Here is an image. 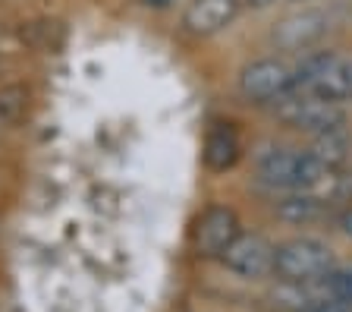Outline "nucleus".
Listing matches in <instances>:
<instances>
[{
	"mask_svg": "<svg viewBox=\"0 0 352 312\" xmlns=\"http://www.w3.org/2000/svg\"><path fill=\"white\" fill-rule=\"evenodd\" d=\"M242 0H192L183 13V29L195 38H208L223 32L239 13Z\"/></svg>",
	"mask_w": 352,
	"mask_h": 312,
	"instance_id": "1a4fd4ad",
	"label": "nucleus"
},
{
	"mask_svg": "<svg viewBox=\"0 0 352 312\" xmlns=\"http://www.w3.org/2000/svg\"><path fill=\"white\" fill-rule=\"evenodd\" d=\"M236 237H239V218L230 205H208L192 231L195 253L205 259H220Z\"/></svg>",
	"mask_w": 352,
	"mask_h": 312,
	"instance_id": "6e6552de",
	"label": "nucleus"
},
{
	"mask_svg": "<svg viewBox=\"0 0 352 312\" xmlns=\"http://www.w3.org/2000/svg\"><path fill=\"white\" fill-rule=\"evenodd\" d=\"M245 3H249L252 10H267V7H274L277 0H245Z\"/></svg>",
	"mask_w": 352,
	"mask_h": 312,
	"instance_id": "f3484780",
	"label": "nucleus"
},
{
	"mask_svg": "<svg viewBox=\"0 0 352 312\" xmlns=\"http://www.w3.org/2000/svg\"><path fill=\"white\" fill-rule=\"evenodd\" d=\"M220 262L233 271L236 278L245 281H261V278L274 275V243L264 233L239 231V237L227 246V253L220 256Z\"/></svg>",
	"mask_w": 352,
	"mask_h": 312,
	"instance_id": "0eeeda50",
	"label": "nucleus"
},
{
	"mask_svg": "<svg viewBox=\"0 0 352 312\" xmlns=\"http://www.w3.org/2000/svg\"><path fill=\"white\" fill-rule=\"evenodd\" d=\"M255 180L274 193L293 189H321L337 174L327 171L308 149H286V145H261L255 155Z\"/></svg>",
	"mask_w": 352,
	"mask_h": 312,
	"instance_id": "f257e3e1",
	"label": "nucleus"
},
{
	"mask_svg": "<svg viewBox=\"0 0 352 312\" xmlns=\"http://www.w3.org/2000/svg\"><path fill=\"white\" fill-rule=\"evenodd\" d=\"M296 92V67L283 57H258L239 73V95L252 104H277Z\"/></svg>",
	"mask_w": 352,
	"mask_h": 312,
	"instance_id": "39448f33",
	"label": "nucleus"
},
{
	"mask_svg": "<svg viewBox=\"0 0 352 312\" xmlns=\"http://www.w3.org/2000/svg\"><path fill=\"white\" fill-rule=\"evenodd\" d=\"M25 117H29V92L22 85L0 89V123L3 127H19Z\"/></svg>",
	"mask_w": 352,
	"mask_h": 312,
	"instance_id": "ddd939ff",
	"label": "nucleus"
},
{
	"mask_svg": "<svg viewBox=\"0 0 352 312\" xmlns=\"http://www.w3.org/2000/svg\"><path fill=\"white\" fill-rule=\"evenodd\" d=\"M333 29V16L318 7H302L283 16L271 29V45L277 51H311Z\"/></svg>",
	"mask_w": 352,
	"mask_h": 312,
	"instance_id": "423d86ee",
	"label": "nucleus"
},
{
	"mask_svg": "<svg viewBox=\"0 0 352 312\" xmlns=\"http://www.w3.org/2000/svg\"><path fill=\"white\" fill-rule=\"evenodd\" d=\"M274 117L283 127L296 129V133H308V136H321V133H333V129H346V111L343 104L337 101H324L308 92H293V95L280 98L274 104Z\"/></svg>",
	"mask_w": 352,
	"mask_h": 312,
	"instance_id": "20e7f679",
	"label": "nucleus"
},
{
	"mask_svg": "<svg viewBox=\"0 0 352 312\" xmlns=\"http://www.w3.org/2000/svg\"><path fill=\"white\" fill-rule=\"evenodd\" d=\"M296 92L324 101H352V57L340 51H308L296 63Z\"/></svg>",
	"mask_w": 352,
	"mask_h": 312,
	"instance_id": "f03ea898",
	"label": "nucleus"
},
{
	"mask_svg": "<svg viewBox=\"0 0 352 312\" xmlns=\"http://www.w3.org/2000/svg\"><path fill=\"white\" fill-rule=\"evenodd\" d=\"M333 265V249L318 237H293L274 246V275L283 284H321Z\"/></svg>",
	"mask_w": 352,
	"mask_h": 312,
	"instance_id": "7ed1b4c3",
	"label": "nucleus"
},
{
	"mask_svg": "<svg viewBox=\"0 0 352 312\" xmlns=\"http://www.w3.org/2000/svg\"><path fill=\"white\" fill-rule=\"evenodd\" d=\"M311 155L318 158V161L327 167V171L337 174L340 167H346L349 164V155H352V142H349V133L346 129H333V133H321L315 136V142H311Z\"/></svg>",
	"mask_w": 352,
	"mask_h": 312,
	"instance_id": "f8f14e48",
	"label": "nucleus"
},
{
	"mask_svg": "<svg viewBox=\"0 0 352 312\" xmlns=\"http://www.w3.org/2000/svg\"><path fill=\"white\" fill-rule=\"evenodd\" d=\"M321 284H324V290H327L330 300L352 306V262L349 265H333Z\"/></svg>",
	"mask_w": 352,
	"mask_h": 312,
	"instance_id": "4468645a",
	"label": "nucleus"
},
{
	"mask_svg": "<svg viewBox=\"0 0 352 312\" xmlns=\"http://www.w3.org/2000/svg\"><path fill=\"white\" fill-rule=\"evenodd\" d=\"M337 231L343 233L346 240H352V208H346V211L337 215Z\"/></svg>",
	"mask_w": 352,
	"mask_h": 312,
	"instance_id": "2eb2a0df",
	"label": "nucleus"
},
{
	"mask_svg": "<svg viewBox=\"0 0 352 312\" xmlns=\"http://www.w3.org/2000/svg\"><path fill=\"white\" fill-rule=\"evenodd\" d=\"M274 211L280 221L293 224V227H308L327 218V199L315 189H293V193H280Z\"/></svg>",
	"mask_w": 352,
	"mask_h": 312,
	"instance_id": "9d476101",
	"label": "nucleus"
},
{
	"mask_svg": "<svg viewBox=\"0 0 352 312\" xmlns=\"http://www.w3.org/2000/svg\"><path fill=\"white\" fill-rule=\"evenodd\" d=\"M293 3H305V0H293Z\"/></svg>",
	"mask_w": 352,
	"mask_h": 312,
	"instance_id": "a211bd4d",
	"label": "nucleus"
},
{
	"mask_svg": "<svg viewBox=\"0 0 352 312\" xmlns=\"http://www.w3.org/2000/svg\"><path fill=\"white\" fill-rule=\"evenodd\" d=\"M205 164L208 171L214 174H223L230 167H236V161L242 158V139H239V129L233 123H214L205 136Z\"/></svg>",
	"mask_w": 352,
	"mask_h": 312,
	"instance_id": "9b49d317",
	"label": "nucleus"
},
{
	"mask_svg": "<svg viewBox=\"0 0 352 312\" xmlns=\"http://www.w3.org/2000/svg\"><path fill=\"white\" fill-rule=\"evenodd\" d=\"M145 7H151V10H167V7H173V0H142Z\"/></svg>",
	"mask_w": 352,
	"mask_h": 312,
	"instance_id": "dca6fc26",
	"label": "nucleus"
}]
</instances>
